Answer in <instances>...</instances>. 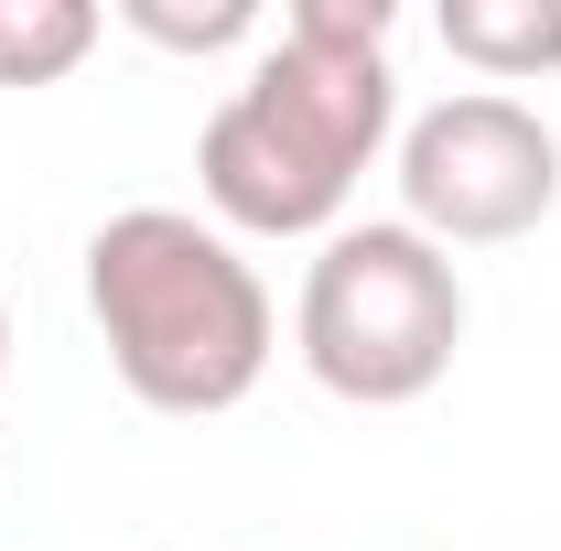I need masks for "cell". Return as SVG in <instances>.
<instances>
[{"label":"cell","instance_id":"obj_2","mask_svg":"<svg viewBox=\"0 0 561 551\" xmlns=\"http://www.w3.org/2000/svg\"><path fill=\"white\" fill-rule=\"evenodd\" d=\"M87 314L119 390L173 421L238 412L280 346L271 281L249 271V249L184 206H119L87 238Z\"/></svg>","mask_w":561,"mask_h":551},{"label":"cell","instance_id":"obj_8","mask_svg":"<svg viewBox=\"0 0 561 551\" xmlns=\"http://www.w3.org/2000/svg\"><path fill=\"white\" fill-rule=\"evenodd\" d=\"M0 379H11V303H0Z\"/></svg>","mask_w":561,"mask_h":551},{"label":"cell","instance_id":"obj_3","mask_svg":"<svg viewBox=\"0 0 561 551\" xmlns=\"http://www.w3.org/2000/svg\"><path fill=\"white\" fill-rule=\"evenodd\" d=\"M454 346H465V271H454V249H432L400 216L335 227L313 249L302 303H291V357H302L313 390H335L356 412H400V401L454 379Z\"/></svg>","mask_w":561,"mask_h":551},{"label":"cell","instance_id":"obj_5","mask_svg":"<svg viewBox=\"0 0 561 551\" xmlns=\"http://www.w3.org/2000/svg\"><path fill=\"white\" fill-rule=\"evenodd\" d=\"M443 55L507 98L561 66V0H443Z\"/></svg>","mask_w":561,"mask_h":551},{"label":"cell","instance_id":"obj_1","mask_svg":"<svg viewBox=\"0 0 561 551\" xmlns=\"http://www.w3.org/2000/svg\"><path fill=\"white\" fill-rule=\"evenodd\" d=\"M389 0H291L249 87L195 140V184L238 238H335L356 173L400 131Z\"/></svg>","mask_w":561,"mask_h":551},{"label":"cell","instance_id":"obj_7","mask_svg":"<svg viewBox=\"0 0 561 551\" xmlns=\"http://www.w3.org/2000/svg\"><path fill=\"white\" fill-rule=\"evenodd\" d=\"M119 22H130L140 44H162V55H227V44H260V0H119Z\"/></svg>","mask_w":561,"mask_h":551},{"label":"cell","instance_id":"obj_6","mask_svg":"<svg viewBox=\"0 0 561 551\" xmlns=\"http://www.w3.org/2000/svg\"><path fill=\"white\" fill-rule=\"evenodd\" d=\"M108 11L98 0H0V87H55L98 55Z\"/></svg>","mask_w":561,"mask_h":551},{"label":"cell","instance_id":"obj_4","mask_svg":"<svg viewBox=\"0 0 561 551\" xmlns=\"http://www.w3.org/2000/svg\"><path fill=\"white\" fill-rule=\"evenodd\" d=\"M561 206V140L529 98L454 87L400 131V227L432 249H507Z\"/></svg>","mask_w":561,"mask_h":551}]
</instances>
